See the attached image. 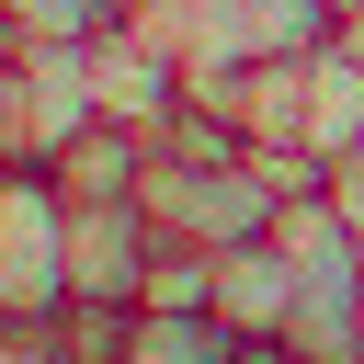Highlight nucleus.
I'll return each mask as SVG.
<instances>
[{
    "label": "nucleus",
    "instance_id": "nucleus-1",
    "mask_svg": "<svg viewBox=\"0 0 364 364\" xmlns=\"http://www.w3.org/2000/svg\"><path fill=\"white\" fill-rule=\"evenodd\" d=\"M136 205L159 216V239H193V250H239V239H273V182H262V159L250 148H148V182H136Z\"/></svg>",
    "mask_w": 364,
    "mask_h": 364
},
{
    "label": "nucleus",
    "instance_id": "nucleus-8",
    "mask_svg": "<svg viewBox=\"0 0 364 364\" xmlns=\"http://www.w3.org/2000/svg\"><path fill=\"white\" fill-rule=\"evenodd\" d=\"M136 364H239V330L216 307H136Z\"/></svg>",
    "mask_w": 364,
    "mask_h": 364
},
{
    "label": "nucleus",
    "instance_id": "nucleus-3",
    "mask_svg": "<svg viewBox=\"0 0 364 364\" xmlns=\"http://www.w3.org/2000/svg\"><path fill=\"white\" fill-rule=\"evenodd\" d=\"M57 296H68V182L0 159V307L46 318Z\"/></svg>",
    "mask_w": 364,
    "mask_h": 364
},
{
    "label": "nucleus",
    "instance_id": "nucleus-2",
    "mask_svg": "<svg viewBox=\"0 0 364 364\" xmlns=\"http://www.w3.org/2000/svg\"><path fill=\"white\" fill-rule=\"evenodd\" d=\"M80 125H102L91 46H0V159L57 171V148H68Z\"/></svg>",
    "mask_w": 364,
    "mask_h": 364
},
{
    "label": "nucleus",
    "instance_id": "nucleus-4",
    "mask_svg": "<svg viewBox=\"0 0 364 364\" xmlns=\"http://www.w3.org/2000/svg\"><path fill=\"white\" fill-rule=\"evenodd\" d=\"M148 262H159V216L136 193H102V205H68V296H148Z\"/></svg>",
    "mask_w": 364,
    "mask_h": 364
},
{
    "label": "nucleus",
    "instance_id": "nucleus-10",
    "mask_svg": "<svg viewBox=\"0 0 364 364\" xmlns=\"http://www.w3.org/2000/svg\"><path fill=\"white\" fill-rule=\"evenodd\" d=\"M0 364H57V330H46V318H11V307H0Z\"/></svg>",
    "mask_w": 364,
    "mask_h": 364
},
{
    "label": "nucleus",
    "instance_id": "nucleus-7",
    "mask_svg": "<svg viewBox=\"0 0 364 364\" xmlns=\"http://www.w3.org/2000/svg\"><path fill=\"white\" fill-rule=\"evenodd\" d=\"M46 330H57V364H136V307L125 296H57Z\"/></svg>",
    "mask_w": 364,
    "mask_h": 364
},
{
    "label": "nucleus",
    "instance_id": "nucleus-11",
    "mask_svg": "<svg viewBox=\"0 0 364 364\" xmlns=\"http://www.w3.org/2000/svg\"><path fill=\"white\" fill-rule=\"evenodd\" d=\"M330 205H341V228H353V239H364V148H353V159H341V171H330Z\"/></svg>",
    "mask_w": 364,
    "mask_h": 364
},
{
    "label": "nucleus",
    "instance_id": "nucleus-9",
    "mask_svg": "<svg viewBox=\"0 0 364 364\" xmlns=\"http://www.w3.org/2000/svg\"><path fill=\"white\" fill-rule=\"evenodd\" d=\"M136 307H216V250L159 239V262H148V296H136Z\"/></svg>",
    "mask_w": 364,
    "mask_h": 364
},
{
    "label": "nucleus",
    "instance_id": "nucleus-6",
    "mask_svg": "<svg viewBox=\"0 0 364 364\" xmlns=\"http://www.w3.org/2000/svg\"><path fill=\"white\" fill-rule=\"evenodd\" d=\"M57 182H68V205H102V193H136V182H148V136L102 114V125H80V136L57 148Z\"/></svg>",
    "mask_w": 364,
    "mask_h": 364
},
{
    "label": "nucleus",
    "instance_id": "nucleus-5",
    "mask_svg": "<svg viewBox=\"0 0 364 364\" xmlns=\"http://www.w3.org/2000/svg\"><path fill=\"white\" fill-rule=\"evenodd\" d=\"M216 318H228L239 341H284V318H296V262H284L273 239L216 250Z\"/></svg>",
    "mask_w": 364,
    "mask_h": 364
}]
</instances>
